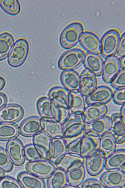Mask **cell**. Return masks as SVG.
I'll return each mask as SVG.
<instances>
[{
  "instance_id": "cell-13",
  "label": "cell",
  "mask_w": 125,
  "mask_h": 188,
  "mask_svg": "<svg viewBox=\"0 0 125 188\" xmlns=\"http://www.w3.org/2000/svg\"><path fill=\"white\" fill-rule=\"evenodd\" d=\"M113 92L108 87L101 86L97 87L91 94L85 97L86 104H106L112 99Z\"/></svg>"
},
{
  "instance_id": "cell-48",
  "label": "cell",
  "mask_w": 125,
  "mask_h": 188,
  "mask_svg": "<svg viewBox=\"0 0 125 188\" xmlns=\"http://www.w3.org/2000/svg\"><path fill=\"white\" fill-rule=\"evenodd\" d=\"M119 115L122 121L125 123V105H121L120 108Z\"/></svg>"
},
{
  "instance_id": "cell-27",
  "label": "cell",
  "mask_w": 125,
  "mask_h": 188,
  "mask_svg": "<svg viewBox=\"0 0 125 188\" xmlns=\"http://www.w3.org/2000/svg\"><path fill=\"white\" fill-rule=\"evenodd\" d=\"M85 124L78 123L73 125L67 128L64 132L62 138L67 147L72 143L81 140L85 134Z\"/></svg>"
},
{
  "instance_id": "cell-4",
  "label": "cell",
  "mask_w": 125,
  "mask_h": 188,
  "mask_svg": "<svg viewBox=\"0 0 125 188\" xmlns=\"http://www.w3.org/2000/svg\"><path fill=\"white\" fill-rule=\"evenodd\" d=\"M27 171L42 179H47L57 169L55 164L49 159L28 162L25 164Z\"/></svg>"
},
{
  "instance_id": "cell-7",
  "label": "cell",
  "mask_w": 125,
  "mask_h": 188,
  "mask_svg": "<svg viewBox=\"0 0 125 188\" xmlns=\"http://www.w3.org/2000/svg\"><path fill=\"white\" fill-rule=\"evenodd\" d=\"M99 180L106 188L125 187V173L120 169L106 170L102 174Z\"/></svg>"
},
{
  "instance_id": "cell-28",
  "label": "cell",
  "mask_w": 125,
  "mask_h": 188,
  "mask_svg": "<svg viewBox=\"0 0 125 188\" xmlns=\"http://www.w3.org/2000/svg\"><path fill=\"white\" fill-rule=\"evenodd\" d=\"M124 164L125 149H117L112 154L106 158L105 169L106 170L119 169Z\"/></svg>"
},
{
  "instance_id": "cell-41",
  "label": "cell",
  "mask_w": 125,
  "mask_h": 188,
  "mask_svg": "<svg viewBox=\"0 0 125 188\" xmlns=\"http://www.w3.org/2000/svg\"><path fill=\"white\" fill-rule=\"evenodd\" d=\"M0 188H22L17 180L5 175L0 180Z\"/></svg>"
},
{
  "instance_id": "cell-52",
  "label": "cell",
  "mask_w": 125,
  "mask_h": 188,
  "mask_svg": "<svg viewBox=\"0 0 125 188\" xmlns=\"http://www.w3.org/2000/svg\"><path fill=\"white\" fill-rule=\"evenodd\" d=\"M64 188H77L76 187L73 186L68 184L66 185Z\"/></svg>"
},
{
  "instance_id": "cell-12",
  "label": "cell",
  "mask_w": 125,
  "mask_h": 188,
  "mask_svg": "<svg viewBox=\"0 0 125 188\" xmlns=\"http://www.w3.org/2000/svg\"><path fill=\"white\" fill-rule=\"evenodd\" d=\"M24 110L19 105H8L0 109V123H14L22 119Z\"/></svg>"
},
{
  "instance_id": "cell-29",
  "label": "cell",
  "mask_w": 125,
  "mask_h": 188,
  "mask_svg": "<svg viewBox=\"0 0 125 188\" xmlns=\"http://www.w3.org/2000/svg\"><path fill=\"white\" fill-rule=\"evenodd\" d=\"M15 42L14 36L8 31L0 34V62L8 56Z\"/></svg>"
},
{
  "instance_id": "cell-19",
  "label": "cell",
  "mask_w": 125,
  "mask_h": 188,
  "mask_svg": "<svg viewBox=\"0 0 125 188\" xmlns=\"http://www.w3.org/2000/svg\"><path fill=\"white\" fill-rule=\"evenodd\" d=\"M40 118L33 116L24 120L19 127V134L24 137H31L41 131Z\"/></svg>"
},
{
  "instance_id": "cell-35",
  "label": "cell",
  "mask_w": 125,
  "mask_h": 188,
  "mask_svg": "<svg viewBox=\"0 0 125 188\" xmlns=\"http://www.w3.org/2000/svg\"><path fill=\"white\" fill-rule=\"evenodd\" d=\"M0 8L7 14L12 16L19 15L22 9L18 0H0Z\"/></svg>"
},
{
  "instance_id": "cell-15",
  "label": "cell",
  "mask_w": 125,
  "mask_h": 188,
  "mask_svg": "<svg viewBox=\"0 0 125 188\" xmlns=\"http://www.w3.org/2000/svg\"><path fill=\"white\" fill-rule=\"evenodd\" d=\"M52 139L42 130L33 137V144L41 157L44 159H49L52 146Z\"/></svg>"
},
{
  "instance_id": "cell-11",
  "label": "cell",
  "mask_w": 125,
  "mask_h": 188,
  "mask_svg": "<svg viewBox=\"0 0 125 188\" xmlns=\"http://www.w3.org/2000/svg\"><path fill=\"white\" fill-rule=\"evenodd\" d=\"M111 126L112 121L110 117L106 115L91 123H85L84 129L85 133L100 137L110 130Z\"/></svg>"
},
{
  "instance_id": "cell-3",
  "label": "cell",
  "mask_w": 125,
  "mask_h": 188,
  "mask_svg": "<svg viewBox=\"0 0 125 188\" xmlns=\"http://www.w3.org/2000/svg\"><path fill=\"white\" fill-rule=\"evenodd\" d=\"M85 54L82 50L73 49L66 51L59 57L58 68L63 70H74L83 64Z\"/></svg>"
},
{
  "instance_id": "cell-42",
  "label": "cell",
  "mask_w": 125,
  "mask_h": 188,
  "mask_svg": "<svg viewBox=\"0 0 125 188\" xmlns=\"http://www.w3.org/2000/svg\"><path fill=\"white\" fill-rule=\"evenodd\" d=\"M78 123L85 124L83 121L82 114L71 112L68 119L62 125L63 132L70 126Z\"/></svg>"
},
{
  "instance_id": "cell-33",
  "label": "cell",
  "mask_w": 125,
  "mask_h": 188,
  "mask_svg": "<svg viewBox=\"0 0 125 188\" xmlns=\"http://www.w3.org/2000/svg\"><path fill=\"white\" fill-rule=\"evenodd\" d=\"M68 184L79 188L85 180L86 176V169L84 164L78 168L66 171Z\"/></svg>"
},
{
  "instance_id": "cell-23",
  "label": "cell",
  "mask_w": 125,
  "mask_h": 188,
  "mask_svg": "<svg viewBox=\"0 0 125 188\" xmlns=\"http://www.w3.org/2000/svg\"><path fill=\"white\" fill-rule=\"evenodd\" d=\"M60 81L64 87L69 91H79L80 75L74 70H63Z\"/></svg>"
},
{
  "instance_id": "cell-39",
  "label": "cell",
  "mask_w": 125,
  "mask_h": 188,
  "mask_svg": "<svg viewBox=\"0 0 125 188\" xmlns=\"http://www.w3.org/2000/svg\"><path fill=\"white\" fill-rule=\"evenodd\" d=\"M69 92V91L64 87L56 86L50 90L48 96L51 100L56 97L60 98L63 99L68 105Z\"/></svg>"
},
{
  "instance_id": "cell-16",
  "label": "cell",
  "mask_w": 125,
  "mask_h": 188,
  "mask_svg": "<svg viewBox=\"0 0 125 188\" xmlns=\"http://www.w3.org/2000/svg\"><path fill=\"white\" fill-rule=\"evenodd\" d=\"M80 91L84 97H86L97 87V76L85 68L80 75Z\"/></svg>"
},
{
  "instance_id": "cell-34",
  "label": "cell",
  "mask_w": 125,
  "mask_h": 188,
  "mask_svg": "<svg viewBox=\"0 0 125 188\" xmlns=\"http://www.w3.org/2000/svg\"><path fill=\"white\" fill-rule=\"evenodd\" d=\"M19 127L14 123H0V141H6L19 135Z\"/></svg>"
},
{
  "instance_id": "cell-20",
  "label": "cell",
  "mask_w": 125,
  "mask_h": 188,
  "mask_svg": "<svg viewBox=\"0 0 125 188\" xmlns=\"http://www.w3.org/2000/svg\"><path fill=\"white\" fill-rule=\"evenodd\" d=\"M42 130L52 138H62L63 134L62 125L53 118H41Z\"/></svg>"
},
{
  "instance_id": "cell-40",
  "label": "cell",
  "mask_w": 125,
  "mask_h": 188,
  "mask_svg": "<svg viewBox=\"0 0 125 188\" xmlns=\"http://www.w3.org/2000/svg\"><path fill=\"white\" fill-rule=\"evenodd\" d=\"M110 84L111 86L116 90L125 88V69H121Z\"/></svg>"
},
{
  "instance_id": "cell-2",
  "label": "cell",
  "mask_w": 125,
  "mask_h": 188,
  "mask_svg": "<svg viewBox=\"0 0 125 188\" xmlns=\"http://www.w3.org/2000/svg\"><path fill=\"white\" fill-rule=\"evenodd\" d=\"M84 29L83 24L79 22H74L67 25L59 36V43L61 47L68 50L75 46L79 42Z\"/></svg>"
},
{
  "instance_id": "cell-32",
  "label": "cell",
  "mask_w": 125,
  "mask_h": 188,
  "mask_svg": "<svg viewBox=\"0 0 125 188\" xmlns=\"http://www.w3.org/2000/svg\"><path fill=\"white\" fill-rule=\"evenodd\" d=\"M85 158L80 155L67 153L55 164L57 168L66 171L79 162H85Z\"/></svg>"
},
{
  "instance_id": "cell-49",
  "label": "cell",
  "mask_w": 125,
  "mask_h": 188,
  "mask_svg": "<svg viewBox=\"0 0 125 188\" xmlns=\"http://www.w3.org/2000/svg\"><path fill=\"white\" fill-rule=\"evenodd\" d=\"M6 83V81L3 77L0 76V91L2 90L5 87Z\"/></svg>"
},
{
  "instance_id": "cell-51",
  "label": "cell",
  "mask_w": 125,
  "mask_h": 188,
  "mask_svg": "<svg viewBox=\"0 0 125 188\" xmlns=\"http://www.w3.org/2000/svg\"><path fill=\"white\" fill-rule=\"evenodd\" d=\"M6 175L5 172L0 169V180Z\"/></svg>"
},
{
  "instance_id": "cell-31",
  "label": "cell",
  "mask_w": 125,
  "mask_h": 188,
  "mask_svg": "<svg viewBox=\"0 0 125 188\" xmlns=\"http://www.w3.org/2000/svg\"><path fill=\"white\" fill-rule=\"evenodd\" d=\"M67 153V147L62 138L52 139V146L49 159L54 164Z\"/></svg>"
},
{
  "instance_id": "cell-47",
  "label": "cell",
  "mask_w": 125,
  "mask_h": 188,
  "mask_svg": "<svg viewBox=\"0 0 125 188\" xmlns=\"http://www.w3.org/2000/svg\"><path fill=\"white\" fill-rule=\"evenodd\" d=\"M7 99L6 95L2 93H0V109L6 104Z\"/></svg>"
},
{
  "instance_id": "cell-44",
  "label": "cell",
  "mask_w": 125,
  "mask_h": 188,
  "mask_svg": "<svg viewBox=\"0 0 125 188\" xmlns=\"http://www.w3.org/2000/svg\"><path fill=\"white\" fill-rule=\"evenodd\" d=\"M113 102L118 105L125 103V88L116 89L113 92L112 99Z\"/></svg>"
},
{
  "instance_id": "cell-25",
  "label": "cell",
  "mask_w": 125,
  "mask_h": 188,
  "mask_svg": "<svg viewBox=\"0 0 125 188\" xmlns=\"http://www.w3.org/2000/svg\"><path fill=\"white\" fill-rule=\"evenodd\" d=\"M103 62L99 55L88 53L85 55L83 64L86 69L99 76L102 75Z\"/></svg>"
},
{
  "instance_id": "cell-37",
  "label": "cell",
  "mask_w": 125,
  "mask_h": 188,
  "mask_svg": "<svg viewBox=\"0 0 125 188\" xmlns=\"http://www.w3.org/2000/svg\"><path fill=\"white\" fill-rule=\"evenodd\" d=\"M14 164L12 162L6 150L0 146V169L5 173L11 172Z\"/></svg>"
},
{
  "instance_id": "cell-24",
  "label": "cell",
  "mask_w": 125,
  "mask_h": 188,
  "mask_svg": "<svg viewBox=\"0 0 125 188\" xmlns=\"http://www.w3.org/2000/svg\"><path fill=\"white\" fill-rule=\"evenodd\" d=\"M117 145L116 139L110 131L100 137L99 151L106 158L115 151Z\"/></svg>"
},
{
  "instance_id": "cell-30",
  "label": "cell",
  "mask_w": 125,
  "mask_h": 188,
  "mask_svg": "<svg viewBox=\"0 0 125 188\" xmlns=\"http://www.w3.org/2000/svg\"><path fill=\"white\" fill-rule=\"evenodd\" d=\"M46 183L48 188H64L68 184L66 171L57 168Z\"/></svg>"
},
{
  "instance_id": "cell-36",
  "label": "cell",
  "mask_w": 125,
  "mask_h": 188,
  "mask_svg": "<svg viewBox=\"0 0 125 188\" xmlns=\"http://www.w3.org/2000/svg\"><path fill=\"white\" fill-rule=\"evenodd\" d=\"M51 100L49 97H43L38 100L37 108L41 118H53L51 111Z\"/></svg>"
},
{
  "instance_id": "cell-8",
  "label": "cell",
  "mask_w": 125,
  "mask_h": 188,
  "mask_svg": "<svg viewBox=\"0 0 125 188\" xmlns=\"http://www.w3.org/2000/svg\"><path fill=\"white\" fill-rule=\"evenodd\" d=\"M82 48L88 53L95 54H101V41L95 33L86 31L82 33L79 41Z\"/></svg>"
},
{
  "instance_id": "cell-10",
  "label": "cell",
  "mask_w": 125,
  "mask_h": 188,
  "mask_svg": "<svg viewBox=\"0 0 125 188\" xmlns=\"http://www.w3.org/2000/svg\"><path fill=\"white\" fill-rule=\"evenodd\" d=\"M85 159V168L89 175L97 176L105 169L106 158L99 150Z\"/></svg>"
},
{
  "instance_id": "cell-38",
  "label": "cell",
  "mask_w": 125,
  "mask_h": 188,
  "mask_svg": "<svg viewBox=\"0 0 125 188\" xmlns=\"http://www.w3.org/2000/svg\"><path fill=\"white\" fill-rule=\"evenodd\" d=\"M24 152L25 159L28 162L44 159L40 155L33 144L24 146Z\"/></svg>"
},
{
  "instance_id": "cell-45",
  "label": "cell",
  "mask_w": 125,
  "mask_h": 188,
  "mask_svg": "<svg viewBox=\"0 0 125 188\" xmlns=\"http://www.w3.org/2000/svg\"><path fill=\"white\" fill-rule=\"evenodd\" d=\"M125 34L124 32L120 37L118 45L117 56L119 58L125 57Z\"/></svg>"
},
{
  "instance_id": "cell-43",
  "label": "cell",
  "mask_w": 125,
  "mask_h": 188,
  "mask_svg": "<svg viewBox=\"0 0 125 188\" xmlns=\"http://www.w3.org/2000/svg\"><path fill=\"white\" fill-rule=\"evenodd\" d=\"M81 188H106L98 180L94 178H88L84 180L79 187Z\"/></svg>"
},
{
  "instance_id": "cell-22",
  "label": "cell",
  "mask_w": 125,
  "mask_h": 188,
  "mask_svg": "<svg viewBox=\"0 0 125 188\" xmlns=\"http://www.w3.org/2000/svg\"><path fill=\"white\" fill-rule=\"evenodd\" d=\"M17 180L22 188H46V183L44 180L26 171L19 173Z\"/></svg>"
},
{
  "instance_id": "cell-21",
  "label": "cell",
  "mask_w": 125,
  "mask_h": 188,
  "mask_svg": "<svg viewBox=\"0 0 125 188\" xmlns=\"http://www.w3.org/2000/svg\"><path fill=\"white\" fill-rule=\"evenodd\" d=\"M110 117L112 121L110 131L114 136L117 144L124 145L125 123L122 120L119 113H113Z\"/></svg>"
},
{
  "instance_id": "cell-9",
  "label": "cell",
  "mask_w": 125,
  "mask_h": 188,
  "mask_svg": "<svg viewBox=\"0 0 125 188\" xmlns=\"http://www.w3.org/2000/svg\"><path fill=\"white\" fill-rule=\"evenodd\" d=\"M121 69L119 59L116 55L106 57L104 61L101 75L103 82L110 84Z\"/></svg>"
},
{
  "instance_id": "cell-1",
  "label": "cell",
  "mask_w": 125,
  "mask_h": 188,
  "mask_svg": "<svg viewBox=\"0 0 125 188\" xmlns=\"http://www.w3.org/2000/svg\"><path fill=\"white\" fill-rule=\"evenodd\" d=\"M30 49V43L26 38H18L15 41L8 57V65L13 68L21 66L26 60Z\"/></svg>"
},
{
  "instance_id": "cell-5",
  "label": "cell",
  "mask_w": 125,
  "mask_h": 188,
  "mask_svg": "<svg viewBox=\"0 0 125 188\" xmlns=\"http://www.w3.org/2000/svg\"><path fill=\"white\" fill-rule=\"evenodd\" d=\"M120 37L119 31L115 29L109 30L103 35L101 40V54L103 57L106 58L116 53Z\"/></svg>"
},
{
  "instance_id": "cell-17",
  "label": "cell",
  "mask_w": 125,
  "mask_h": 188,
  "mask_svg": "<svg viewBox=\"0 0 125 188\" xmlns=\"http://www.w3.org/2000/svg\"><path fill=\"white\" fill-rule=\"evenodd\" d=\"M100 137L85 133L80 142V155L85 158L99 150Z\"/></svg>"
},
{
  "instance_id": "cell-18",
  "label": "cell",
  "mask_w": 125,
  "mask_h": 188,
  "mask_svg": "<svg viewBox=\"0 0 125 188\" xmlns=\"http://www.w3.org/2000/svg\"><path fill=\"white\" fill-rule=\"evenodd\" d=\"M108 111L106 104L88 105L82 114L83 121L85 123H91L106 116Z\"/></svg>"
},
{
  "instance_id": "cell-53",
  "label": "cell",
  "mask_w": 125,
  "mask_h": 188,
  "mask_svg": "<svg viewBox=\"0 0 125 188\" xmlns=\"http://www.w3.org/2000/svg\"><path fill=\"white\" fill-rule=\"evenodd\" d=\"M119 169L123 172L125 173V164L122 166Z\"/></svg>"
},
{
  "instance_id": "cell-26",
  "label": "cell",
  "mask_w": 125,
  "mask_h": 188,
  "mask_svg": "<svg viewBox=\"0 0 125 188\" xmlns=\"http://www.w3.org/2000/svg\"><path fill=\"white\" fill-rule=\"evenodd\" d=\"M84 97L80 91H69L68 106L71 112L82 114L86 107Z\"/></svg>"
},
{
  "instance_id": "cell-6",
  "label": "cell",
  "mask_w": 125,
  "mask_h": 188,
  "mask_svg": "<svg viewBox=\"0 0 125 188\" xmlns=\"http://www.w3.org/2000/svg\"><path fill=\"white\" fill-rule=\"evenodd\" d=\"M5 149L14 165L20 166L23 164L26 160L24 146L19 139L17 138L8 141Z\"/></svg>"
},
{
  "instance_id": "cell-50",
  "label": "cell",
  "mask_w": 125,
  "mask_h": 188,
  "mask_svg": "<svg viewBox=\"0 0 125 188\" xmlns=\"http://www.w3.org/2000/svg\"><path fill=\"white\" fill-rule=\"evenodd\" d=\"M119 62L121 69H125V57L119 58Z\"/></svg>"
},
{
  "instance_id": "cell-46",
  "label": "cell",
  "mask_w": 125,
  "mask_h": 188,
  "mask_svg": "<svg viewBox=\"0 0 125 188\" xmlns=\"http://www.w3.org/2000/svg\"><path fill=\"white\" fill-rule=\"evenodd\" d=\"M80 142L70 148L67 149V153L80 155Z\"/></svg>"
},
{
  "instance_id": "cell-14",
  "label": "cell",
  "mask_w": 125,
  "mask_h": 188,
  "mask_svg": "<svg viewBox=\"0 0 125 188\" xmlns=\"http://www.w3.org/2000/svg\"><path fill=\"white\" fill-rule=\"evenodd\" d=\"M51 109L53 118L62 125L68 119L71 112L68 104L59 97L51 100Z\"/></svg>"
}]
</instances>
